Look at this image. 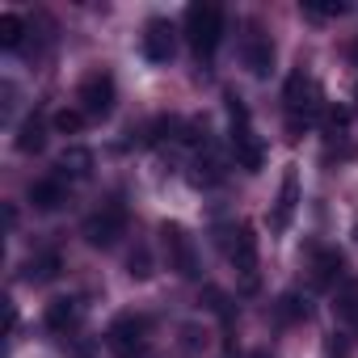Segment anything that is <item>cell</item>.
<instances>
[{
	"label": "cell",
	"instance_id": "cell-15",
	"mask_svg": "<svg viewBox=\"0 0 358 358\" xmlns=\"http://www.w3.org/2000/svg\"><path fill=\"white\" fill-rule=\"evenodd\" d=\"M341 278V253L337 249H312V287H333Z\"/></svg>",
	"mask_w": 358,
	"mask_h": 358
},
{
	"label": "cell",
	"instance_id": "cell-2",
	"mask_svg": "<svg viewBox=\"0 0 358 358\" xmlns=\"http://www.w3.org/2000/svg\"><path fill=\"white\" fill-rule=\"evenodd\" d=\"M224 101H228V118H232V156H236V164H241L245 173H262V164H266V143H262V135L253 131V118H249L245 97H241V93H224Z\"/></svg>",
	"mask_w": 358,
	"mask_h": 358
},
{
	"label": "cell",
	"instance_id": "cell-21",
	"mask_svg": "<svg viewBox=\"0 0 358 358\" xmlns=\"http://www.w3.org/2000/svg\"><path fill=\"white\" fill-rule=\"evenodd\" d=\"M274 316H278L282 324H291V320H303V316H308V299H303L299 291H287V295L278 299V308H274Z\"/></svg>",
	"mask_w": 358,
	"mask_h": 358
},
{
	"label": "cell",
	"instance_id": "cell-11",
	"mask_svg": "<svg viewBox=\"0 0 358 358\" xmlns=\"http://www.w3.org/2000/svg\"><path fill=\"white\" fill-rule=\"evenodd\" d=\"M80 316H85V303H80L76 295H55V299L47 303V312H43V320H47L51 333H72V329L80 324Z\"/></svg>",
	"mask_w": 358,
	"mask_h": 358
},
{
	"label": "cell",
	"instance_id": "cell-8",
	"mask_svg": "<svg viewBox=\"0 0 358 358\" xmlns=\"http://www.w3.org/2000/svg\"><path fill=\"white\" fill-rule=\"evenodd\" d=\"M228 262H232V270L241 274L245 291H257V232H253V224L232 228V241H228Z\"/></svg>",
	"mask_w": 358,
	"mask_h": 358
},
{
	"label": "cell",
	"instance_id": "cell-23",
	"mask_svg": "<svg viewBox=\"0 0 358 358\" xmlns=\"http://www.w3.org/2000/svg\"><path fill=\"white\" fill-rule=\"evenodd\" d=\"M127 274L139 278V282L152 278V253H148V245H135V249H131V257H127Z\"/></svg>",
	"mask_w": 358,
	"mask_h": 358
},
{
	"label": "cell",
	"instance_id": "cell-1",
	"mask_svg": "<svg viewBox=\"0 0 358 358\" xmlns=\"http://www.w3.org/2000/svg\"><path fill=\"white\" fill-rule=\"evenodd\" d=\"M282 110H287V131L291 135H303L312 122L324 118L329 106H324V93H320V85H316L312 72L295 68L287 76V85H282Z\"/></svg>",
	"mask_w": 358,
	"mask_h": 358
},
{
	"label": "cell",
	"instance_id": "cell-9",
	"mask_svg": "<svg viewBox=\"0 0 358 358\" xmlns=\"http://www.w3.org/2000/svg\"><path fill=\"white\" fill-rule=\"evenodd\" d=\"M177 55V26L169 17H152L143 26V59L148 64H169Z\"/></svg>",
	"mask_w": 358,
	"mask_h": 358
},
{
	"label": "cell",
	"instance_id": "cell-14",
	"mask_svg": "<svg viewBox=\"0 0 358 358\" xmlns=\"http://www.w3.org/2000/svg\"><path fill=\"white\" fill-rule=\"evenodd\" d=\"M68 203V182L64 177H43V182L30 186V207L34 211H59Z\"/></svg>",
	"mask_w": 358,
	"mask_h": 358
},
{
	"label": "cell",
	"instance_id": "cell-7",
	"mask_svg": "<svg viewBox=\"0 0 358 358\" xmlns=\"http://www.w3.org/2000/svg\"><path fill=\"white\" fill-rule=\"evenodd\" d=\"M76 101H80V110L89 114V118H110L114 114V101H118V85H114V76L110 72H89L85 80H80V89H76Z\"/></svg>",
	"mask_w": 358,
	"mask_h": 358
},
{
	"label": "cell",
	"instance_id": "cell-10",
	"mask_svg": "<svg viewBox=\"0 0 358 358\" xmlns=\"http://www.w3.org/2000/svg\"><path fill=\"white\" fill-rule=\"evenodd\" d=\"M295 211H299V164H287L282 186H278V199H274V215H270L274 232H287L291 220H295Z\"/></svg>",
	"mask_w": 358,
	"mask_h": 358
},
{
	"label": "cell",
	"instance_id": "cell-17",
	"mask_svg": "<svg viewBox=\"0 0 358 358\" xmlns=\"http://www.w3.org/2000/svg\"><path fill=\"white\" fill-rule=\"evenodd\" d=\"M59 270H64V257L55 249H47V253H38V257L26 262V278L30 282H51V278H59Z\"/></svg>",
	"mask_w": 358,
	"mask_h": 358
},
{
	"label": "cell",
	"instance_id": "cell-27",
	"mask_svg": "<svg viewBox=\"0 0 358 358\" xmlns=\"http://www.w3.org/2000/svg\"><path fill=\"white\" fill-rule=\"evenodd\" d=\"M253 358H274V354H266V350H257V354H253Z\"/></svg>",
	"mask_w": 358,
	"mask_h": 358
},
{
	"label": "cell",
	"instance_id": "cell-12",
	"mask_svg": "<svg viewBox=\"0 0 358 358\" xmlns=\"http://www.w3.org/2000/svg\"><path fill=\"white\" fill-rule=\"evenodd\" d=\"M89 173H93V152H89V148L72 143V148L59 152V160H55V177H64V182H85Z\"/></svg>",
	"mask_w": 358,
	"mask_h": 358
},
{
	"label": "cell",
	"instance_id": "cell-26",
	"mask_svg": "<svg viewBox=\"0 0 358 358\" xmlns=\"http://www.w3.org/2000/svg\"><path fill=\"white\" fill-rule=\"evenodd\" d=\"M350 59H354V64H358V43H354V47H350Z\"/></svg>",
	"mask_w": 358,
	"mask_h": 358
},
{
	"label": "cell",
	"instance_id": "cell-16",
	"mask_svg": "<svg viewBox=\"0 0 358 358\" xmlns=\"http://www.w3.org/2000/svg\"><path fill=\"white\" fill-rule=\"evenodd\" d=\"M43 148H47V122H43L38 114H26V118H22V127H17V152L38 156Z\"/></svg>",
	"mask_w": 358,
	"mask_h": 358
},
{
	"label": "cell",
	"instance_id": "cell-3",
	"mask_svg": "<svg viewBox=\"0 0 358 358\" xmlns=\"http://www.w3.org/2000/svg\"><path fill=\"white\" fill-rule=\"evenodd\" d=\"M182 34L190 38V51L199 59H211L220 51V38H224V9L215 5V0H194V5L186 9Z\"/></svg>",
	"mask_w": 358,
	"mask_h": 358
},
{
	"label": "cell",
	"instance_id": "cell-4",
	"mask_svg": "<svg viewBox=\"0 0 358 358\" xmlns=\"http://www.w3.org/2000/svg\"><path fill=\"white\" fill-rule=\"evenodd\" d=\"M148 333H152L148 316H139V312H122V316L110 320V329H106V345H110L114 358H143V354H148Z\"/></svg>",
	"mask_w": 358,
	"mask_h": 358
},
{
	"label": "cell",
	"instance_id": "cell-19",
	"mask_svg": "<svg viewBox=\"0 0 358 358\" xmlns=\"http://www.w3.org/2000/svg\"><path fill=\"white\" fill-rule=\"evenodd\" d=\"M299 9H303V17H316V22H337L350 13L345 0H299Z\"/></svg>",
	"mask_w": 358,
	"mask_h": 358
},
{
	"label": "cell",
	"instance_id": "cell-20",
	"mask_svg": "<svg viewBox=\"0 0 358 358\" xmlns=\"http://www.w3.org/2000/svg\"><path fill=\"white\" fill-rule=\"evenodd\" d=\"M26 43V22L22 13H0V47L5 51H17Z\"/></svg>",
	"mask_w": 358,
	"mask_h": 358
},
{
	"label": "cell",
	"instance_id": "cell-6",
	"mask_svg": "<svg viewBox=\"0 0 358 358\" xmlns=\"http://www.w3.org/2000/svg\"><path fill=\"white\" fill-rule=\"evenodd\" d=\"M160 245L169 253V270H177L182 278H199V249H194V236L182 228V224H160Z\"/></svg>",
	"mask_w": 358,
	"mask_h": 358
},
{
	"label": "cell",
	"instance_id": "cell-24",
	"mask_svg": "<svg viewBox=\"0 0 358 358\" xmlns=\"http://www.w3.org/2000/svg\"><path fill=\"white\" fill-rule=\"evenodd\" d=\"M337 316H345V320H358V282H345L341 291H337Z\"/></svg>",
	"mask_w": 358,
	"mask_h": 358
},
{
	"label": "cell",
	"instance_id": "cell-25",
	"mask_svg": "<svg viewBox=\"0 0 358 358\" xmlns=\"http://www.w3.org/2000/svg\"><path fill=\"white\" fill-rule=\"evenodd\" d=\"M203 299H207V308H211V312H220V316H228V299H224V291H215V287H207V291H203Z\"/></svg>",
	"mask_w": 358,
	"mask_h": 358
},
{
	"label": "cell",
	"instance_id": "cell-13",
	"mask_svg": "<svg viewBox=\"0 0 358 358\" xmlns=\"http://www.w3.org/2000/svg\"><path fill=\"white\" fill-rule=\"evenodd\" d=\"M245 68L253 76H270V68H274V43H270V34L253 30L245 38Z\"/></svg>",
	"mask_w": 358,
	"mask_h": 358
},
{
	"label": "cell",
	"instance_id": "cell-18",
	"mask_svg": "<svg viewBox=\"0 0 358 358\" xmlns=\"http://www.w3.org/2000/svg\"><path fill=\"white\" fill-rule=\"evenodd\" d=\"M320 127H324V143H329V148H333V143H345V139H350V110L329 106L324 118H320Z\"/></svg>",
	"mask_w": 358,
	"mask_h": 358
},
{
	"label": "cell",
	"instance_id": "cell-22",
	"mask_svg": "<svg viewBox=\"0 0 358 358\" xmlns=\"http://www.w3.org/2000/svg\"><path fill=\"white\" fill-rule=\"evenodd\" d=\"M85 118H89L85 110H59V114L51 118V127H55L59 135H80V131H85Z\"/></svg>",
	"mask_w": 358,
	"mask_h": 358
},
{
	"label": "cell",
	"instance_id": "cell-5",
	"mask_svg": "<svg viewBox=\"0 0 358 358\" xmlns=\"http://www.w3.org/2000/svg\"><path fill=\"white\" fill-rule=\"evenodd\" d=\"M80 236H85L93 249H114V245L127 236V207H122V203H101V207L80 224Z\"/></svg>",
	"mask_w": 358,
	"mask_h": 358
}]
</instances>
